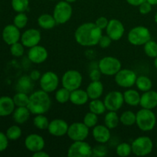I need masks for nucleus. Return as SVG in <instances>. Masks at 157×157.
I'll return each mask as SVG.
<instances>
[{
    "mask_svg": "<svg viewBox=\"0 0 157 157\" xmlns=\"http://www.w3.org/2000/svg\"><path fill=\"white\" fill-rule=\"evenodd\" d=\"M29 76H30V78H32V81H39L40 78H41V74L38 70H33L31 71Z\"/></svg>",
    "mask_w": 157,
    "mask_h": 157,
    "instance_id": "obj_49",
    "label": "nucleus"
},
{
    "mask_svg": "<svg viewBox=\"0 0 157 157\" xmlns=\"http://www.w3.org/2000/svg\"><path fill=\"white\" fill-rule=\"evenodd\" d=\"M89 130L83 122H75L69 125L67 135L72 141L85 140L89 136Z\"/></svg>",
    "mask_w": 157,
    "mask_h": 157,
    "instance_id": "obj_12",
    "label": "nucleus"
},
{
    "mask_svg": "<svg viewBox=\"0 0 157 157\" xmlns=\"http://www.w3.org/2000/svg\"><path fill=\"white\" fill-rule=\"evenodd\" d=\"M16 107H27L29 101V96L24 92H17L12 98Z\"/></svg>",
    "mask_w": 157,
    "mask_h": 157,
    "instance_id": "obj_35",
    "label": "nucleus"
},
{
    "mask_svg": "<svg viewBox=\"0 0 157 157\" xmlns=\"http://www.w3.org/2000/svg\"><path fill=\"white\" fill-rule=\"evenodd\" d=\"M21 35L20 29L14 24L6 25L3 29L2 34L3 41L9 45H12V44L19 41L21 39Z\"/></svg>",
    "mask_w": 157,
    "mask_h": 157,
    "instance_id": "obj_19",
    "label": "nucleus"
},
{
    "mask_svg": "<svg viewBox=\"0 0 157 157\" xmlns=\"http://www.w3.org/2000/svg\"><path fill=\"white\" fill-rule=\"evenodd\" d=\"M89 99L90 98H89L87 91L83 90V89L78 88L71 91L70 101L75 105H84V104L88 102Z\"/></svg>",
    "mask_w": 157,
    "mask_h": 157,
    "instance_id": "obj_24",
    "label": "nucleus"
},
{
    "mask_svg": "<svg viewBox=\"0 0 157 157\" xmlns=\"http://www.w3.org/2000/svg\"><path fill=\"white\" fill-rule=\"evenodd\" d=\"M136 115V124L141 131H151L156 127V116L153 110L142 108L138 110Z\"/></svg>",
    "mask_w": 157,
    "mask_h": 157,
    "instance_id": "obj_3",
    "label": "nucleus"
},
{
    "mask_svg": "<svg viewBox=\"0 0 157 157\" xmlns=\"http://www.w3.org/2000/svg\"><path fill=\"white\" fill-rule=\"evenodd\" d=\"M122 67L121 61L113 56H106L98 62V68L102 75L106 76H114Z\"/></svg>",
    "mask_w": 157,
    "mask_h": 157,
    "instance_id": "obj_6",
    "label": "nucleus"
},
{
    "mask_svg": "<svg viewBox=\"0 0 157 157\" xmlns=\"http://www.w3.org/2000/svg\"><path fill=\"white\" fill-rule=\"evenodd\" d=\"M51 105L52 100L48 93L41 89L31 94L27 107L32 114H44L48 111Z\"/></svg>",
    "mask_w": 157,
    "mask_h": 157,
    "instance_id": "obj_2",
    "label": "nucleus"
},
{
    "mask_svg": "<svg viewBox=\"0 0 157 157\" xmlns=\"http://www.w3.org/2000/svg\"><path fill=\"white\" fill-rule=\"evenodd\" d=\"M11 5L13 10L17 13L25 12V11L29 9V0H12Z\"/></svg>",
    "mask_w": 157,
    "mask_h": 157,
    "instance_id": "obj_39",
    "label": "nucleus"
},
{
    "mask_svg": "<svg viewBox=\"0 0 157 157\" xmlns=\"http://www.w3.org/2000/svg\"><path fill=\"white\" fill-rule=\"evenodd\" d=\"M132 153L136 156H146L152 153L153 150V142L147 136H140L131 144Z\"/></svg>",
    "mask_w": 157,
    "mask_h": 157,
    "instance_id": "obj_5",
    "label": "nucleus"
},
{
    "mask_svg": "<svg viewBox=\"0 0 157 157\" xmlns=\"http://www.w3.org/2000/svg\"><path fill=\"white\" fill-rule=\"evenodd\" d=\"M73 14V9L71 3L66 1H60L55 5L53 16L57 24L64 25L71 19Z\"/></svg>",
    "mask_w": 157,
    "mask_h": 157,
    "instance_id": "obj_7",
    "label": "nucleus"
},
{
    "mask_svg": "<svg viewBox=\"0 0 157 157\" xmlns=\"http://www.w3.org/2000/svg\"><path fill=\"white\" fill-rule=\"evenodd\" d=\"M92 136L96 142L98 144H105L109 142L111 137L110 130L105 125L97 124L92 130Z\"/></svg>",
    "mask_w": 157,
    "mask_h": 157,
    "instance_id": "obj_20",
    "label": "nucleus"
},
{
    "mask_svg": "<svg viewBox=\"0 0 157 157\" xmlns=\"http://www.w3.org/2000/svg\"><path fill=\"white\" fill-rule=\"evenodd\" d=\"M111 42L112 39L108 36V35H103L102 36H101V38H100L98 44H99V46L101 48H107L111 44Z\"/></svg>",
    "mask_w": 157,
    "mask_h": 157,
    "instance_id": "obj_44",
    "label": "nucleus"
},
{
    "mask_svg": "<svg viewBox=\"0 0 157 157\" xmlns=\"http://www.w3.org/2000/svg\"><path fill=\"white\" fill-rule=\"evenodd\" d=\"M50 155L47 153V152L44 151V150H40V151L35 152L33 153V157H49Z\"/></svg>",
    "mask_w": 157,
    "mask_h": 157,
    "instance_id": "obj_51",
    "label": "nucleus"
},
{
    "mask_svg": "<svg viewBox=\"0 0 157 157\" xmlns=\"http://www.w3.org/2000/svg\"><path fill=\"white\" fill-rule=\"evenodd\" d=\"M90 100L99 99L104 93V85L101 81H91L86 89Z\"/></svg>",
    "mask_w": 157,
    "mask_h": 157,
    "instance_id": "obj_23",
    "label": "nucleus"
},
{
    "mask_svg": "<svg viewBox=\"0 0 157 157\" xmlns=\"http://www.w3.org/2000/svg\"><path fill=\"white\" fill-rule=\"evenodd\" d=\"M59 82L60 80L58 75L52 71H48L41 75L39 80V85L41 90L49 94L58 89Z\"/></svg>",
    "mask_w": 157,
    "mask_h": 157,
    "instance_id": "obj_11",
    "label": "nucleus"
},
{
    "mask_svg": "<svg viewBox=\"0 0 157 157\" xmlns=\"http://www.w3.org/2000/svg\"><path fill=\"white\" fill-rule=\"evenodd\" d=\"M154 21H155V22L157 24V12H156V14H155V15H154Z\"/></svg>",
    "mask_w": 157,
    "mask_h": 157,
    "instance_id": "obj_55",
    "label": "nucleus"
},
{
    "mask_svg": "<svg viewBox=\"0 0 157 157\" xmlns=\"http://www.w3.org/2000/svg\"><path fill=\"white\" fill-rule=\"evenodd\" d=\"M25 146L29 151L35 153L44 150L45 147V141L41 135L31 133L25 139Z\"/></svg>",
    "mask_w": 157,
    "mask_h": 157,
    "instance_id": "obj_16",
    "label": "nucleus"
},
{
    "mask_svg": "<svg viewBox=\"0 0 157 157\" xmlns=\"http://www.w3.org/2000/svg\"><path fill=\"white\" fill-rule=\"evenodd\" d=\"M32 114L27 107H17L12 113L14 121L18 124H23L27 122Z\"/></svg>",
    "mask_w": 157,
    "mask_h": 157,
    "instance_id": "obj_25",
    "label": "nucleus"
},
{
    "mask_svg": "<svg viewBox=\"0 0 157 157\" xmlns=\"http://www.w3.org/2000/svg\"><path fill=\"white\" fill-rule=\"evenodd\" d=\"M69 125L63 119H54L49 123L48 131L52 136H63L67 134Z\"/></svg>",
    "mask_w": 157,
    "mask_h": 157,
    "instance_id": "obj_17",
    "label": "nucleus"
},
{
    "mask_svg": "<svg viewBox=\"0 0 157 157\" xmlns=\"http://www.w3.org/2000/svg\"><path fill=\"white\" fill-rule=\"evenodd\" d=\"M38 24L40 28L44 30L52 29L57 25L56 21L54 18L53 15L50 14H42L38 18Z\"/></svg>",
    "mask_w": 157,
    "mask_h": 157,
    "instance_id": "obj_28",
    "label": "nucleus"
},
{
    "mask_svg": "<svg viewBox=\"0 0 157 157\" xmlns=\"http://www.w3.org/2000/svg\"><path fill=\"white\" fill-rule=\"evenodd\" d=\"M107 154V149L104 144H100V145L96 146L93 148V155L92 156H105Z\"/></svg>",
    "mask_w": 157,
    "mask_h": 157,
    "instance_id": "obj_43",
    "label": "nucleus"
},
{
    "mask_svg": "<svg viewBox=\"0 0 157 157\" xmlns=\"http://www.w3.org/2000/svg\"><path fill=\"white\" fill-rule=\"evenodd\" d=\"M41 39V32L36 29H29L25 31L21 35V42L25 48H30L38 45Z\"/></svg>",
    "mask_w": 157,
    "mask_h": 157,
    "instance_id": "obj_15",
    "label": "nucleus"
},
{
    "mask_svg": "<svg viewBox=\"0 0 157 157\" xmlns=\"http://www.w3.org/2000/svg\"><path fill=\"white\" fill-rule=\"evenodd\" d=\"M82 75L77 70L67 71L61 78L62 87H65L70 91L80 88L82 84Z\"/></svg>",
    "mask_w": 157,
    "mask_h": 157,
    "instance_id": "obj_8",
    "label": "nucleus"
},
{
    "mask_svg": "<svg viewBox=\"0 0 157 157\" xmlns=\"http://www.w3.org/2000/svg\"><path fill=\"white\" fill-rule=\"evenodd\" d=\"M108 22L109 20L107 19L106 17L101 16L95 21L94 23L101 29V30H104V29H106L107 25H108Z\"/></svg>",
    "mask_w": 157,
    "mask_h": 157,
    "instance_id": "obj_48",
    "label": "nucleus"
},
{
    "mask_svg": "<svg viewBox=\"0 0 157 157\" xmlns=\"http://www.w3.org/2000/svg\"><path fill=\"white\" fill-rule=\"evenodd\" d=\"M9 140L6 133L0 131V152H3L9 146Z\"/></svg>",
    "mask_w": 157,
    "mask_h": 157,
    "instance_id": "obj_46",
    "label": "nucleus"
},
{
    "mask_svg": "<svg viewBox=\"0 0 157 157\" xmlns=\"http://www.w3.org/2000/svg\"><path fill=\"white\" fill-rule=\"evenodd\" d=\"M136 115L131 110H126L120 116V123L126 127H131L136 124Z\"/></svg>",
    "mask_w": 157,
    "mask_h": 157,
    "instance_id": "obj_32",
    "label": "nucleus"
},
{
    "mask_svg": "<svg viewBox=\"0 0 157 157\" xmlns=\"http://www.w3.org/2000/svg\"><path fill=\"white\" fill-rule=\"evenodd\" d=\"M147 1L152 6H156L157 5V0H147Z\"/></svg>",
    "mask_w": 157,
    "mask_h": 157,
    "instance_id": "obj_52",
    "label": "nucleus"
},
{
    "mask_svg": "<svg viewBox=\"0 0 157 157\" xmlns=\"http://www.w3.org/2000/svg\"><path fill=\"white\" fill-rule=\"evenodd\" d=\"M138 7H139L140 13L142 14V15H147V14H149L152 11L153 6L150 4L147 1H145L140 6H138Z\"/></svg>",
    "mask_w": 157,
    "mask_h": 157,
    "instance_id": "obj_45",
    "label": "nucleus"
},
{
    "mask_svg": "<svg viewBox=\"0 0 157 157\" xmlns=\"http://www.w3.org/2000/svg\"><path fill=\"white\" fill-rule=\"evenodd\" d=\"M89 110L99 116L104 114L107 110V108L104 101L100 99H94L91 100V101L89 103Z\"/></svg>",
    "mask_w": 157,
    "mask_h": 157,
    "instance_id": "obj_31",
    "label": "nucleus"
},
{
    "mask_svg": "<svg viewBox=\"0 0 157 157\" xmlns=\"http://www.w3.org/2000/svg\"><path fill=\"white\" fill-rule=\"evenodd\" d=\"M50 1H55V0H50Z\"/></svg>",
    "mask_w": 157,
    "mask_h": 157,
    "instance_id": "obj_57",
    "label": "nucleus"
},
{
    "mask_svg": "<svg viewBox=\"0 0 157 157\" xmlns=\"http://www.w3.org/2000/svg\"><path fill=\"white\" fill-rule=\"evenodd\" d=\"M93 155V148L85 140L73 141L67 150L68 157H90Z\"/></svg>",
    "mask_w": 157,
    "mask_h": 157,
    "instance_id": "obj_10",
    "label": "nucleus"
},
{
    "mask_svg": "<svg viewBox=\"0 0 157 157\" xmlns=\"http://www.w3.org/2000/svg\"><path fill=\"white\" fill-rule=\"evenodd\" d=\"M125 28L120 20L113 18L109 21L106 28V33L112 39V41H119L124 36Z\"/></svg>",
    "mask_w": 157,
    "mask_h": 157,
    "instance_id": "obj_14",
    "label": "nucleus"
},
{
    "mask_svg": "<svg viewBox=\"0 0 157 157\" xmlns=\"http://www.w3.org/2000/svg\"><path fill=\"white\" fill-rule=\"evenodd\" d=\"M120 123V117L117 113V111L108 110L104 117V125L110 130H113L117 127Z\"/></svg>",
    "mask_w": 157,
    "mask_h": 157,
    "instance_id": "obj_30",
    "label": "nucleus"
},
{
    "mask_svg": "<svg viewBox=\"0 0 157 157\" xmlns=\"http://www.w3.org/2000/svg\"><path fill=\"white\" fill-rule=\"evenodd\" d=\"M140 106L142 108L153 110L157 107V91L150 90L144 92L140 97Z\"/></svg>",
    "mask_w": 157,
    "mask_h": 157,
    "instance_id": "obj_21",
    "label": "nucleus"
},
{
    "mask_svg": "<svg viewBox=\"0 0 157 157\" xmlns=\"http://www.w3.org/2000/svg\"><path fill=\"white\" fill-rule=\"evenodd\" d=\"M28 21H29V18H28V16L25 14V12H18L15 15V18H14L13 24L17 28H18L19 29H24L27 25Z\"/></svg>",
    "mask_w": 157,
    "mask_h": 157,
    "instance_id": "obj_40",
    "label": "nucleus"
},
{
    "mask_svg": "<svg viewBox=\"0 0 157 157\" xmlns=\"http://www.w3.org/2000/svg\"><path fill=\"white\" fill-rule=\"evenodd\" d=\"M116 153L117 156L121 157H125L130 156L132 153L131 144L128 143H121L116 147Z\"/></svg>",
    "mask_w": 157,
    "mask_h": 157,
    "instance_id": "obj_38",
    "label": "nucleus"
},
{
    "mask_svg": "<svg viewBox=\"0 0 157 157\" xmlns=\"http://www.w3.org/2000/svg\"><path fill=\"white\" fill-rule=\"evenodd\" d=\"M83 123L89 128H93L98 124V115L89 111L86 113L83 119Z\"/></svg>",
    "mask_w": 157,
    "mask_h": 157,
    "instance_id": "obj_41",
    "label": "nucleus"
},
{
    "mask_svg": "<svg viewBox=\"0 0 157 157\" xmlns=\"http://www.w3.org/2000/svg\"><path fill=\"white\" fill-rule=\"evenodd\" d=\"M33 88V81L29 75H22L18 78L16 84L17 91L29 94L32 91Z\"/></svg>",
    "mask_w": 157,
    "mask_h": 157,
    "instance_id": "obj_26",
    "label": "nucleus"
},
{
    "mask_svg": "<svg viewBox=\"0 0 157 157\" xmlns=\"http://www.w3.org/2000/svg\"><path fill=\"white\" fill-rule=\"evenodd\" d=\"M104 103L107 110L117 111L124 104V94L118 90L109 92L104 98Z\"/></svg>",
    "mask_w": 157,
    "mask_h": 157,
    "instance_id": "obj_13",
    "label": "nucleus"
},
{
    "mask_svg": "<svg viewBox=\"0 0 157 157\" xmlns=\"http://www.w3.org/2000/svg\"><path fill=\"white\" fill-rule=\"evenodd\" d=\"M103 35L101 30L94 22H86L77 28L75 32V41L84 47H92L98 44Z\"/></svg>",
    "mask_w": 157,
    "mask_h": 157,
    "instance_id": "obj_1",
    "label": "nucleus"
},
{
    "mask_svg": "<svg viewBox=\"0 0 157 157\" xmlns=\"http://www.w3.org/2000/svg\"><path fill=\"white\" fill-rule=\"evenodd\" d=\"M140 97L139 91L134 89H128L124 93V103L131 107H136L140 105Z\"/></svg>",
    "mask_w": 157,
    "mask_h": 157,
    "instance_id": "obj_27",
    "label": "nucleus"
},
{
    "mask_svg": "<svg viewBox=\"0 0 157 157\" xmlns=\"http://www.w3.org/2000/svg\"><path fill=\"white\" fill-rule=\"evenodd\" d=\"M154 66L157 70V56L154 58Z\"/></svg>",
    "mask_w": 157,
    "mask_h": 157,
    "instance_id": "obj_53",
    "label": "nucleus"
},
{
    "mask_svg": "<svg viewBox=\"0 0 157 157\" xmlns=\"http://www.w3.org/2000/svg\"><path fill=\"white\" fill-rule=\"evenodd\" d=\"M156 149H157V142H156Z\"/></svg>",
    "mask_w": 157,
    "mask_h": 157,
    "instance_id": "obj_56",
    "label": "nucleus"
},
{
    "mask_svg": "<svg viewBox=\"0 0 157 157\" xmlns=\"http://www.w3.org/2000/svg\"><path fill=\"white\" fill-rule=\"evenodd\" d=\"M135 85L136 86V88L140 91L146 92L152 90L153 82H152L151 79L149 77L146 76V75H140V76H138L137 78H136Z\"/></svg>",
    "mask_w": 157,
    "mask_h": 157,
    "instance_id": "obj_29",
    "label": "nucleus"
},
{
    "mask_svg": "<svg viewBox=\"0 0 157 157\" xmlns=\"http://www.w3.org/2000/svg\"><path fill=\"white\" fill-rule=\"evenodd\" d=\"M101 75H102V73L99 70V68L95 67V68L91 69L90 74H89V77H90V79L91 81H100L101 78Z\"/></svg>",
    "mask_w": 157,
    "mask_h": 157,
    "instance_id": "obj_47",
    "label": "nucleus"
},
{
    "mask_svg": "<svg viewBox=\"0 0 157 157\" xmlns=\"http://www.w3.org/2000/svg\"><path fill=\"white\" fill-rule=\"evenodd\" d=\"M48 52L47 49L38 44L34 47L30 48L28 52V58L34 64H41L48 59Z\"/></svg>",
    "mask_w": 157,
    "mask_h": 157,
    "instance_id": "obj_18",
    "label": "nucleus"
},
{
    "mask_svg": "<svg viewBox=\"0 0 157 157\" xmlns=\"http://www.w3.org/2000/svg\"><path fill=\"white\" fill-rule=\"evenodd\" d=\"M21 129L17 125H12L9 127L6 130V136L9 140L15 141L19 139L21 136Z\"/></svg>",
    "mask_w": 157,
    "mask_h": 157,
    "instance_id": "obj_37",
    "label": "nucleus"
},
{
    "mask_svg": "<svg viewBox=\"0 0 157 157\" xmlns=\"http://www.w3.org/2000/svg\"><path fill=\"white\" fill-rule=\"evenodd\" d=\"M137 75L133 70L121 68L114 75V81L119 87L123 88H130L136 84Z\"/></svg>",
    "mask_w": 157,
    "mask_h": 157,
    "instance_id": "obj_9",
    "label": "nucleus"
},
{
    "mask_svg": "<svg viewBox=\"0 0 157 157\" xmlns=\"http://www.w3.org/2000/svg\"><path fill=\"white\" fill-rule=\"evenodd\" d=\"M49 121L44 114H37L33 119V124L38 130H47L49 125Z\"/></svg>",
    "mask_w": 157,
    "mask_h": 157,
    "instance_id": "obj_34",
    "label": "nucleus"
},
{
    "mask_svg": "<svg viewBox=\"0 0 157 157\" xmlns=\"http://www.w3.org/2000/svg\"><path fill=\"white\" fill-rule=\"evenodd\" d=\"M129 5L132 6H139L147 0H126Z\"/></svg>",
    "mask_w": 157,
    "mask_h": 157,
    "instance_id": "obj_50",
    "label": "nucleus"
},
{
    "mask_svg": "<svg viewBox=\"0 0 157 157\" xmlns=\"http://www.w3.org/2000/svg\"><path fill=\"white\" fill-rule=\"evenodd\" d=\"M64 1L67 2H69V3H73V2H76L77 0H64Z\"/></svg>",
    "mask_w": 157,
    "mask_h": 157,
    "instance_id": "obj_54",
    "label": "nucleus"
},
{
    "mask_svg": "<svg viewBox=\"0 0 157 157\" xmlns=\"http://www.w3.org/2000/svg\"><path fill=\"white\" fill-rule=\"evenodd\" d=\"M144 51L146 55L152 58L157 56V42L153 40H150L144 45Z\"/></svg>",
    "mask_w": 157,
    "mask_h": 157,
    "instance_id": "obj_36",
    "label": "nucleus"
},
{
    "mask_svg": "<svg viewBox=\"0 0 157 157\" xmlns=\"http://www.w3.org/2000/svg\"><path fill=\"white\" fill-rule=\"evenodd\" d=\"M70 96L71 91L64 87L57 89L55 92V100L59 104H65L70 101Z\"/></svg>",
    "mask_w": 157,
    "mask_h": 157,
    "instance_id": "obj_33",
    "label": "nucleus"
},
{
    "mask_svg": "<svg viewBox=\"0 0 157 157\" xmlns=\"http://www.w3.org/2000/svg\"><path fill=\"white\" fill-rule=\"evenodd\" d=\"M13 99L9 96L0 98V117H8L12 114L15 109Z\"/></svg>",
    "mask_w": 157,
    "mask_h": 157,
    "instance_id": "obj_22",
    "label": "nucleus"
},
{
    "mask_svg": "<svg viewBox=\"0 0 157 157\" xmlns=\"http://www.w3.org/2000/svg\"><path fill=\"white\" fill-rule=\"evenodd\" d=\"M25 48V47L23 45L22 43L18 41L10 45V52L14 57H21L24 55Z\"/></svg>",
    "mask_w": 157,
    "mask_h": 157,
    "instance_id": "obj_42",
    "label": "nucleus"
},
{
    "mask_svg": "<svg viewBox=\"0 0 157 157\" xmlns=\"http://www.w3.org/2000/svg\"><path fill=\"white\" fill-rule=\"evenodd\" d=\"M127 39L133 45H144L147 41L151 40V32L145 26H136L130 29L127 35Z\"/></svg>",
    "mask_w": 157,
    "mask_h": 157,
    "instance_id": "obj_4",
    "label": "nucleus"
}]
</instances>
